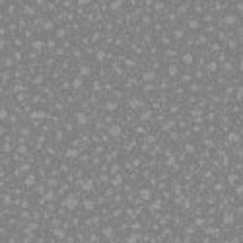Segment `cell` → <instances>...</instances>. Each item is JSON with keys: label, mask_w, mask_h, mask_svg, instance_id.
I'll use <instances>...</instances> for the list:
<instances>
[{"label": "cell", "mask_w": 243, "mask_h": 243, "mask_svg": "<svg viewBox=\"0 0 243 243\" xmlns=\"http://www.w3.org/2000/svg\"><path fill=\"white\" fill-rule=\"evenodd\" d=\"M62 204H64L66 208H70V210H74V208L78 206V198H76L74 194H70V196H66V198H64V202H62Z\"/></svg>", "instance_id": "obj_1"}, {"label": "cell", "mask_w": 243, "mask_h": 243, "mask_svg": "<svg viewBox=\"0 0 243 243\" xmlns=\"http://www.w3.org/2000/svg\"><path fill=\"white\" fill-rule=\"evenodd\" d=\"M235 22H237L235 16H226V18H224V24H226V26H233Z\"/></svg>", "instance_id": "obj_2"}, {"label": "cell", "mask_w": 243, "mask_h": 243, "mask_svg": "<svg viewBox=\"0 0 243 243\" xmlns=\"http://www.w3.org/2000/svg\"><path fill=\"white\" fill-rule=\"evenodd\" d=\"M43 117H47L43 111H33V113H31V119H37V121H39V119H43Z\"/></svg>", "instance_id": "obj_3"}, {"label": "cell", "mask_w": 243, "mask_h": 243, "mask_svg": "<svg viewBox=\"0 0 243 243\" xmlns=\"http://www.w3.org/2000/svg\"><path fill=\"white\" fill-rule=\"evenodd\" d=\"M109 132H111L113 136H119V134H121V127H117V125H113V127L109 128Z\"/></svg>", "instance_id": "obj_4"}, {"label": "cell", "mask_w": 243, "mask_h": 243, "mask_svg": "<svg viewBox=\"0 0 243 243\" xmlns=\"http://www.w3.org/2000/svg\"><path fill=\"white\" fill-rule=\"evenodd\" d=\"M76 119H78V125H86V123H88L86 115H82V113H78V115H76Z\"/></svg>", "instance_id": "obj_5"}, {"label": "cell", "mask_w": 243, "mask_h": 243, "mask_svg": "<svg viewBox=\"0 0 243 243\" xmlns=\"http://www.w3.org/2000/svg\"><path fill=\"white\" fill-rule=\"evenodd\" d=\"M66 156H68V158H76V156H78V150H76V148H70V150H66Z\"/></svg>", "instance_id": "obj_6"}, {"label": "cell", "mask_w": 243, "mask_h": 243, "mask_svg": "<svg viewBox=\"0 0 243 243\" xmlns=\"http://www.w3.org/2000/svg\"><path fill=\"white\" fill-rule=\"evenodd\" d=\"M154 78H156V74H154V72H152V70H148V72H144V80H154Z\"/></svg>", "instance_id": "obj_7"}, {"label": "cell", "mask_w": 243, "mask_h": 243, "mask_svg": "<svg viewBox=\"0 0 243 243\" xmlns=\"http://www.w3.org/2000/svg\"><path fill=\"white\" fill-rule=\"evenodd\" d=\"M121 4H123V0H115V2L111 4V8H113V10H119V8H121Z\"/></svg>", "instance_id": "obj_8"}, {"label": "cell", "mask_w": 243, "mask_h": 243, "mask_svg": "<svg viewBox=\"0 0 243 243\" xmlns=\"http://www.w3.org/2000/svg\"><path fill=\"white\" fill-rule=\"evenodd\" d=\"M183 62H185V64H191V62H192V56H191V54H183Z\"/></svg>", "instance_id": "obj_9"}, {"label": "cell", "mask_w": 243, "mask_h": 243, "mask_svg": "<svg viewBox=\"0 0 243 243\" xmlns=\"http://www.w3.org/2000/svg\"><path fill=\"white\" fill-rule=\"evenodd\" d=\"M80 74H82V76H88V74H90V68H88V66H82V68H80Z\"/></svg>", "instance_id": "obj_10"}, {"label": "cell", "mask_w": 243, "mask_h": 243, "mask_svg": "<svg viewBox=\"0 0 243 243\" xmlns=\"http://www.w3.org/2000/svg\"><path fill=\"white\" fill-rule=\"evenodd\" d=\"M138 239H140V235H138V233H134V235H130V237H128V243H134V241H138Z\"/></svg>", "instance_id": "obj_11"}, {"label": "cell", "mask_w": 243, "mask_h": 243, "mask_svg": "<svg viewBox=\"0 0 243 243\" xmlns=\"http://www.w3.org/2000/svg\"><path fill=\"white\" fill-rule=\"evenodd\" d=\"M140 194H142V198H146V200L150 198V191H148V189H146V191H140Z\"/></svg>", "instance_id": "obj_12"}, {"label": "cell", "mask_w": 243, "mask_h": 243, "mask_svg": "<svg viewBox=\"0 0 243 243\" xmlns=\"http://www.w3.org/2000/svg\"><path fill=\"white\" fill-rule=\"evenodd\" d=\"M33 183H35V177H33V175H29V177L26 179V185H33Z\"/></svg>", "instance_id": "obj_13"}, {"label": "cell", "mask_w": 243, "mask_h": 243, "mask_svg": "<svg viewBox=\"0 0 243 243\" xmlns=\"http://www.w3.org/2000/svg\"><path fill=\"white\" fill-rule=\"evenodd\" d=\"M72 86H74V88H80V86H82V80H80V78H76V80L72 82Z\"/></svg>", "instance_id": "obj_14"}, {"label": "cell", "mask_w": 243, "mask_h": 243, "mask_svg": "<svg viewBox=\"0 0 243 243\" xmlns=\"http://www.w3.org/2000/svg\"><path fill=\"white\" fill-rule=\"evenodd\" d=\"M177 74V68L175 66H169V76H175Z\"/></svg>", "instance_id": "obj_15"}, {"label": "cell", "mask_w": 243, "mask_h": 243, "mask_svg": "<svg viewBox=\"0 0 243 243\" xmlns=\"http://www.w3.org/2000/svg\"><path fill=\"white\" fill-rule=\"evenodd\" d=\"M24 171H27V165H22V167H18V171H16V173L20 175V173H24Z\"/></svg>", "instance_id": "obj_16"}, {"label": "cell", "mask_w": 243, "mask_h": 243, "mask_svg": "<svg viewBox=\"0 0 243 243\" xmlns=\"http://www.w3.org/2000/svg\"><path fill=\"white\" fill-rule=\"evenodd\" d=\"M130 105H132V107H140V101H138V99H132V101H130Z\"/></svg>", "instance_id": "obj_17"}, {"label": "cell", "mask_w": 243, "mask_h": 243, "mask_svg": "<svg viewBox=\"0 0 243 243\" xmlns=\"http://www.w3.org/2000/svg\"><path fill=\"white\" fill-rule=\"evenodd\" d=\"M41 47H43L41 41H35V43H33V49H41Z\"/></svg>", "instance_id": "obj_18"}, {"label": "cell", "mask_w": 243, "mask_h": 243, "mask_svg": "<svg viewBox=\"0 0 243 243\" xmlns=\"http://www.w3.org/2000/svg\"><path fill=\"white\" fill-rule=\"evenodd\" d=\"M82 187H84V189H91V187H93V185H91V183H90V181H86V183H82Z\"/></svg>", "instance_id": "obj_19"}, {"label": "cell", "mask_w": 243, "mask_h": 243, "mask_svg": "<svg viewBox=\"0 0 243 243\" xmlns=\"http://www.w3.org/2000/svg\"><path fill=\"white\" fill-rule=\"evenodd\" d=\"M105 109H109V111H111V109H117V103H107Z\"/></svg>", "instance_id": "obj_20"}, {"label": "cell", "mask_w": 243, "mask_h": 243, "mask_svg": "<svg viewBox=\"0 0 243 243\" xmlns=\"http://www.w3.org/2000/svg\"><path fill=\"white\" fill-rule=\"evenodd\" d=\"M224 220L230 224V222H233V216H231V214H226V218H224Z\"/></svg>", "instance_id": "obj_21"}, {"label": "cell", "mask_w": 243, "mask_h": 243, "mask_svg": "<svg viewBox=\"0 0 243 243\" xmlns=\"http://www.w3.org/2000/svg\"><path fill=\"white\" fill-rule=\"evenodd\" d=\"M189 26H191V27H192V29H196V27H198V22H196V20H192V22H191V24H189Z\"/></svg>", "instance_id": "obj_22"}, {"label": "cell", "mask_w": 243, "mask_h": 243, "mask_svg": "<svg viewBox=\"0 0 243 243\" xmlns=\"http://www.w3.org/2000/svg\"><path fill=\"white\" fill-rule=\"evenodd\" d=\"M175 37H177V39H181V37H183V31H181V29H177V31H175Z\"/></svg>", "instance_id": "obj_23"}, {"label": "cell", "mask_w": 243, "mask_h": 243, "mask_svg": "<svg viewBox=\"0 0 243 243\" xmlns=\"http://www.w3.org/2000/svg\"><path fill=\"white\" fill-rule=\"evenodd\" d=\"M97 58H99V60H103V58H105V53H103V51H99V53H97Z\"/></svg>", "instance_id": "obj_24"}, {"label": "cell", "mask_w": 243, "mask_h": 243, "mask_svg": "<svg viewBox=\"0 0 243 243\" xmlns=\"http://www.w3.org/2000/svg\"><path fill=\"white\" fill-rule=\"evenodd\" d=\"M54 235H58V237H62V235H64V231H62V230H56V231H54Z\"/></svg>", "instance_id": "obj_25"}, {"label": "cell", "mask_w": 243, "mask_h": 243, "mask_svg": "<svg viewBox=\"0 0 243 243\" xmlns=\"http://www.w3.org/2000/svg\"><path fill=\"white\" fill-rule=\"evenodd\" d=\"M237 192H239V194L243 192V185H241V187H237Z\"/></svg>", "instance_id": "obj_26"}, {"label": "cell", "mask_w": 243, "mask_h": 243, "mask_svg": "<svg viewBox=\"0 0 243 243\" xmlns=\"http://www.w3.org/2000/svg\"><path fill=\"white\" fill-rule=\"evenodd\" d=\"M233 2H235V0H233Z\"/></svg>", "instance_id": "obj_27"}]
</instances>
